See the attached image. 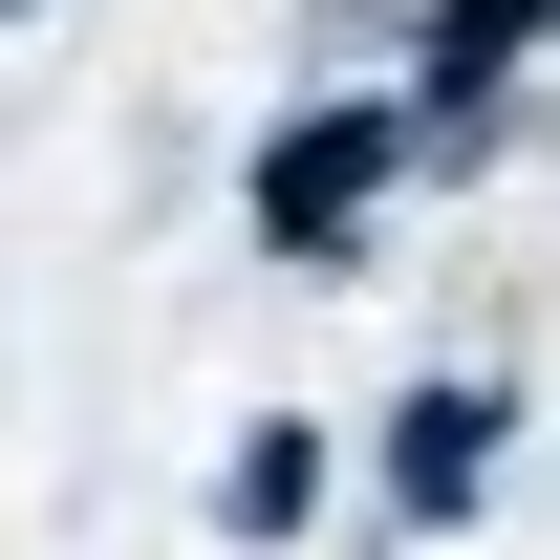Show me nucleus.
<instances>
[{"label":"nucleus","mask_w":560,"mask_h":560,"mask_svg":"<svg viewBox=\"0 0 560 560\" xmlns=\"http://www.w3.org/2000/svg\"><path fill=\"white\" fill-rule=\"evenodd\" d=\"M237 215H259V259L280 280H366L388 259V215H410V151H388V86H280L259 151H237Z\"/></svg>","instance_id":"obj_1"},{"label":"nucleus","mask_w":560,"mask_h":560,"mask_svg":"<svg viewBox=\"0 0 560 560\" xmlns=\"http://www.w3.org/2000/svg\"><path fill=\"white\" fill-rule=\"evenodd\" d=\"M539 22L560 0H410V22H388V151H410V195H475L495 151H517Z\"/></svg>","instance_id":"obj_2"},{"label":"nucleus","mask_w":560,"mask_h":560,"mask_svg":"<svg viewBox=\"0 0 560 560\" xmlns=\"http://www.w3.org/2000/svg\"><path fill=\"white\" fill-rule=\"evenodd\" d=\"M517 366H431V388H388V431H366V517L388 539H475L495 475H517Z\"/></svg>","instance_id":"obj_3"},{"label":"nucleus","mask_w":560,"mask_h":560,"mask_svg":"<svg viewBox=\"0 0 560 560\" xmlns=\"http://www.w3.org/2000/svg\"><path fill=\"white\" fill-rule=\"evenodd\" d=\"M324 495H346V453H324L302 410H259L237 453H215V539H237V560H302V539H324Z\"/></svg>","instance_id":"obj_4"},{"label":"nucleus","mask_w":560,"mask_h":560,"mask_svg":"<svg viewBox=\"0 0 560 560\" xmlns=\"http://www.w3.org/2000/svg\"><path fill=\"white\" fill-rule=\"evenodd\" d=\"M0 22H44V0H0Z\"/></svg>","instance_id":"obj_5"}]
</instances>
